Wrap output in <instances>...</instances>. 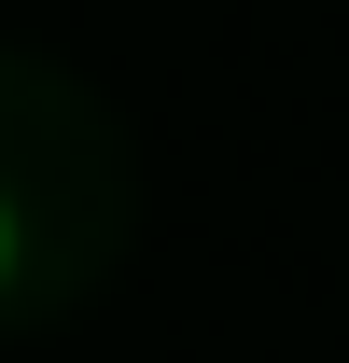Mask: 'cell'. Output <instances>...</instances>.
Listing matches in <instances>:
<instances>
[{"mask_svg":"<svg viewBox=\"0 0 349 363\" xmlns=\"http://www.w3.org/2000/svg\"><path fill=\"white\" fill-rule=\"evenodd\" d=\"M14 252H28V224H14V196H0V294H14Z\"/></svg>","mask_w":349,"mask_h":363,"instance_id":"1","label":"cell"}]
</instances>
